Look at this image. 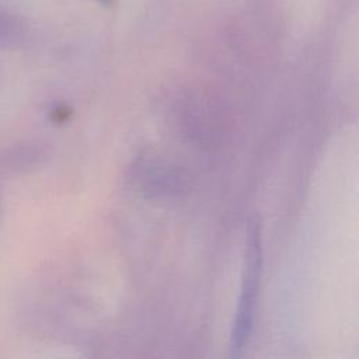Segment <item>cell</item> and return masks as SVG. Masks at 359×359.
Wrapping results in <instances>:
<instances>
[{
    "label": "cell",
    "instance_id": "1",
    "mask_svg": "<svg viewBox=\"0 0 359 359\" xmlns=\"http://www.w3.org/2000/svg\"><path fill=\"white\" fill-rule=\"evenodd\" d=\"M261 226L257 217L250 219L245 238V259L243 271L241 292L238 306L233 323L230 351L231 356H240L252 330L254 313L257 306L261 269H262V247Z\"/></svg>",
    "mask_w": 359,
    "mask_h": 359
},
{
    "label": "cell",
    "instance_id": "2",
    "mask_svg": "<svg viewBox=\"0 0 359 359\" xmlns=\"http://www.w3.org/2000/svg\"><path fill=\"white\" fill-rule=\"evenodd\" d=\"M102 4H109L111 3V0H100Z\"/></svg>",
    "mask_w": 359,
    "mask_h": 359
}]
</instances>
